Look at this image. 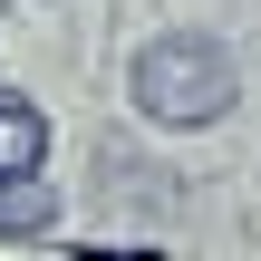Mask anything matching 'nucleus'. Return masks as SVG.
<instances>
[{"label":"nucleus","instance_id":"f03ea898","mask_svg":"<svg viewBox=\"0 0 261 261\" xmlns=\"http://www.w3.org/2000/svg\"><path fill=\"white\" fill-rule=\"evenodd\" d=\"M39 165H48V116L0 87V194L10 184H39Z\"/></svg>","mask_w":261,"mask_h":261},{"label":"nucleus","instance_id":"20e7f679","mask_svg":"<svg viewBox=\"0 0 261 261\" xmlns=\"http://www.w3.org/2000/svg\"><path fill=\"white\" fill-rule=\"evenodd\" d=\"M77 261H165L155 242H136V252H77Z\"/></svg>","mask_w":261,"mask_h":261},{"label":"nucleus","instance_id":"7ed1b4c3","mask_svg":"<svg viewBox=\"0 0 261 261\" xmlns=\"http://www.w3.org/2000/svg\"><path fill=\"white\" fill-rule=\"evenodd\" d=\"M0 232H48V194L39 184H10L0 194Z\"/></svg>","mask_w":261,"mask_h":261},{"label":"nucleus","instance_id":"f257e3e1","mask_svg":"<svg viewBox=\"0 0 261 261\" xmlns=\"http://www.w3.org/2000/svg\"><path fill=\"white\" fill-rule=\"evenodd\" d=\"M126 97H136V116H155V126H223L232 97H242V68H232L223 39H203V29H165V39L136 48Z\"/></svg>","mask_w":261,"mask_h":261}]
</instances>
